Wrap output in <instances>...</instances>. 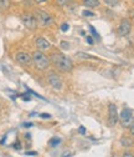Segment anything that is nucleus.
I'll return each instance as SVG.
<instances>
[{
  "label": "nucleus",
  "instance_id": "21",
  "mask_svg": "<svg viewBox=\"0 0 134 157\" xmlns=\"http://www.w3.org/2000/svg\"><path fill=\"white\" fill-rule=\"evenodd\" d=\"M89 29H91V33L93 34V36H96V37H98V35H97V31L94 30V28L93 26H89Z\"/></svg>",
  "mask_w": 134,
  "mask_h": 157
},
{
  "label": "nucleus",
  "instance_id": "15",
  "mask_svg": "<svg viewBox=\"0 0 134 157\" xmlns=\"http://www.w3.org/2000/svg\"><path fill=\"white\" fill-rule=\"evenodd\" d=\"M72 2H73V0H56L57 5H60V6H65V5H67V4L72 3Z\"/></svg>",
  "mask_w": 134,
  "mask_h": 157
},
{
  "label": "nucleus",
  "instance_id": "27",
  "mask_svg": "<svg viewBox=\"0 0 134 157\" xmlns=\"http://www.w3.org/2000/svg\"><path fill=\"white\" fill-rule=\"evenodd\" d=\"M35 3H39V4H41V3H46L47 0H34Z\"/></svg>",
  "mask_w": 134,
  "mask_h": 157
},
{
  "label": "nucleus",
  "instance_id": "1",
  "mask_svg": "<svg viewBox=\"0 0 134 157\" xmlns=\"http://www.w3.org/2000/svg\"><path fill=\"white\" fill-rule=\"evenodd\" d=\"M50 61L56 66V69H59L62 72H70L73 69L72 60L61 52H53L50 56Z\"/></svg>",
  "mask_w": 134,
  "mask_h": 157
},
{
  "label": "nucleus",
  "instance_id": "2",
  "mask_svg": "<svg viewBox=\"0 0 134 157\" xmlns=\"http://www.w3.org/2000/svg\"><path fill=\"white\" fill-rule=\"evenodd\" d=\"M32 63L35 64V66H36V69L37 70H41V71H44V70H46L47 67H49V65H50V57L49 56H46L45 54H44V51H35L34 54H32Z\"/></svg>",
  "mask_w": 134,
  "mask_h": 157
},
{
  "label": "nucleus",
  "instance_id": "4",
  "mask_svg": "<svg viewBox=\"0 0 134 157\" xmlns=\"http://www.w3.org/2000/svg\"><path fill=\"white\" fill-rule=\"evenodd\" d=\"M21 21L29 30H35L37 28V20H36L35 15H32V14H29V13L23 14L21 15Z\"/></svg>",
  "mask_w": 134,
  "mask_h": 157
},
{
  "label": "nucleus",
  "instance_id": "14",
  "mask_svg": "<svg viewBox=\"0 0 134 157\" xmlns=\"http://www.w3.org/2000/svg\"><path fill=\"white\" fill-rule=\"evenodd\" d=\"M10 5L9 0H0V10H6Z\"/></svg>",
  "mask_w": 134,
  "mask_h": 157
},
{
  "label": "nucleus",
  "instance_id": "29",
  "mask_svg": "<svg viewBox=\"0 0 134 157\" xmlns=\"http://www.w3.org/2000/svg\"><path fill=\"white\" fill-rule=\"evenodd\" d=\"M26 155H29V156H36L37 153L36 152H26Z\"/></svg>",
  "mask_w": 134,
  "mask_h": 157
},
{
  "label": "nucleus",
  "instance_id": "25",
  "mask_svg": "<svg viewBox=\"0 0 134 157\" xmlns=\"http://www.w3.org/2000/svg\"><path fill=\"white\" fill-rule=\"evenodd\" d=\"M40 116L42 117V119H50V117H51V115H49V113H41Z\"/></svg>",
  "mask_w": 134,
  "mask_h": 157
},
{
  "label": "nucleus",
  "instance_id": "31",
  "mask_svg": "<svg viewBox=\"0 0 134 157\" xmlns=\"http://www.w3.org/2000/svg\"><path fill=\"white\" fill-rule=\"evenodd\" d=\"M61 46H62V48H68V44H67V43H62Z\"/></svg>",
  "mask_w": 134,
  "mask_h": 157
},
{
  "label": "nucleus",
  "instance_id": "24",
  "mask_svg": "<svg viewBox=\"0 0 134 157\" xmlns=\"http://www.w3.org/2000/svg\"><path fill=\"white\" fill-rule=\"evenodd\" d=\"M78 132H80V133H82V135H85V133H86V128H85L83 126H80V128H78Z\"/></svg>",
  "mask_w": 134,
  "mask_h": 157
},
{
  "label": "nucleus",
  "instance_id": "11",
  "mask_svg": "<svg viewBox=\"0 0 134 157\" xmlns=\"http://www.w3.org/2000/svg\"><path fill=\"white\" fill-rule=\"evenodd\" d=\"M121 145L125 148H129L134 145V140L132 139V137H128V136H123L121 139Z\"/></svg>",
  "mask_w": 134,
  "mask_h": 157
},
{
  "label": "nucleus",
  "instance_id": "20",
  "mask_svg": "<svg viewBox=\"0 0 134 157\" xmlns=\"http://www.w3.org/2000/svg\"><path fill=\"white\" fill-rule=\"evenodd\" d=\"M86 40H87V43H88L89 45H93V44H94L93 37H92V36H87V37H86Z\"/></svg>",
  "mask_w": 134,
  "mask_h": 157
},
{
  "label": "nucleus",
  "instance_id": "13",
  "mask_svg": "<svg viewBox=\"0 0 134 157\" xmlns=\"http://www.w3.org/2000/svg\"><path fill=\"white\" fill-rule=\"evenodd\" d=\"M76 56H77L78 59H91V60H97L94 56H92L89 54H86V52H77V54H76Z\"/></svg>",
  "mask_w": 134,
  "mask_h": 157
},
{
  "label": "nucleus",
  "instance_id": "5",
  "mask_svg": "<svg viewBox=\"0 0 134 157\" xmlns=\"http://www.w3.org/2000/svg\"><path fill=\"white\" fill-rule=\"evenodd\" d=\"M119 121H121L123 127H129L132 125V122H133V111L130 109H124L121 112Z\"/></svg>",
  "mask_w": 134,
  "mask_h": 157
},
{
  "label": "nucleus",
  "instance_id": "33",
  "mask_svg": "<svg viewBox=\"0 0 134 157\" xmlns=\"http://www.w3.org/2000/svg\"><path fill=\"white\" fill-rule=\"evenodd\" d=\"M113 157H118V156H117V155H114V156H113Z\"/></svg>",
  "mask_w": 134,
  "mask_h": 157
},
{
  "label": "nucleus",
  "instance_id": "34",
  "mask_svg": "<svg viewBox=\"0 0 134 157\" xmlns=\"http://www.w3.org/2000/svg\"><path fill=\"white\" fill-rule=\"evenodd\" d=\"M133 2H134V0H133Z\"/></svg>",
  "mask_w": 134,
  "mask_h": 157
},
{
  "label": "nucleus",
  "instance_id": "30",
  "mask_svg": "<svg viewBox=\"0 0 134 157\" xmlns=\"http://www.w3.org/2000/svg\"><path fill=\"white\" fill-rule=\"evenodd\" d=\"M62 157H72V153H63Z\"/></svg>",
  "mask_w": 134,
  "mask_h": 157
},
{
  "label": "nucleus",
  "instance_id": "22",
  "mask_svg": "<svg viewBox=\"0 0 134 157\" xmlns=\"http://www.w3.org/2000/svg\"><path fill=\"white\" fill-rule=\"evenodd\" d=\"M129 132H130V133L134 136V122H132V125L129 126Z\"/></svg>",
  "mask_w": 134,
  "mask_h": 157
},
{
  "label": "nucleus",
  "instance_id": "8",
  "mask_svg": "<svg viewBox=\"0 0 134 157\" xmlns=\"http://www.w3.org/2000/svg\"><path fill=\"white\" fill-rule=\"evenodd\" d=\"M15 60L23 66H30L31 63H32V56L27 52L20 51V52H17L15 55Z\"/></svg>",
  "mask_w": 134,
  "mask_h": 157
},
{
  "label": "nucleus",
  "instance_id": "16",
  "mask_svg": "<svg viewBox=\"0 0 134 157\" xmlns=\"http://www.w3.org/2000/svg\"><path fill=\"white\" fill-rule=\"evenodd\" d=\"M104 3L109 6H116V5H118L119 0H104Z\"/></svg>",
  "mask_w": 134,
  "mask_h": 157
},
{
  "label": "nucleus",
  "instance_id": "19",
  "mask_svg": "<svg viewBox=\"0 0 134 157\" xmlns=\"http://www.w3.org/2000/svg\"><path fill=\"white\" fill-rule=\"evenodd\" d=\"M68 29H70V25H68V24H66V23H65V24H62V25H61V30H62V31H67Z\"/></svg>",
  "mask_w": 134,
  "mask_h": 157
},
{
  "label": "nucleus",
  "instance_id": "12",
  "mask_svg": "<svg viewBox=\"0 0 134 157\" xmlns=\"http://www.w3.org/2000/svg\"><path fill=\"white\" fill-rule=\"evenodd\" d=\"M83 5L87 8H97L100 5V0H83Z\"/></svg>",
  "mask_w": 134,
  "mask_h": 157
},
{
  "label": "nucleus",
  "instance_id": "26",
  "mask_svg": "<svg viewBox=\"0 0 134 157\" xmlns=\"http://www.w3.org/2000/svg\"><path fill=\"white\" fill-rule=\"evenodd\" d=\"M23 99H24V101H30V96L24 95V96H23Z\"/></svg>",
  "mask_w": 134,
  "mask_h": 157
},
{
  "label": "nucleus",
  "instance_id": "9",
  "mask_svg": "<svg viewBox=\"0 0 134 157\" xmlns=\"http://www.w3.org/2000/svg\"><path fill=\"white\" fill-rule=\"evenodd\" d=\"M130 30H132L130 21L128 20V19H123V20L119 23V26L117 29V33H118L119 36H127V35H129Z\"/></svg>",
  "mask_w": 134,
  "mask_h": 157
},
{
  "label": "nucleus",
  "instance_id": "3",
  "mask_svg": "<svg viewBox=\"0 0 134 157\" xmlns=\"http://www.w3.org/2000/svg\"><path fill=\"white\" fill-rule=\"evenodd\" d=\"M35 17H36L37 23H40L42 26H49V25H51L53 23V17L49 13H46L45 10H41V9L36 10Z\"/></svg>",
  "mask_w": 134,
  "mask_h": 157
},
{
  "label": "nucleus",
  "instance_id": "23",
  "mask_svg": "<svg viewBox=\"0 0 134 157\" xmlns=\"http://www.w3.org/2000/svg\"><path fill=\"white\" fill-rule=\"evenodd\" d=\"M83 15H85V16H93L94 14H93V13H91V11H87V10H85V11H83Z\"/></svg>",
  "mask_w": 134,
  "mask_h": 157
},
{
  "label": "nucleus",
  "instance_id": "18",
  "mask_svg": "<svg viewBox=\"0 0 134 157\" xmlns=\"http://www.w3.org/2000/svg\"><path fill=\"white\" fill-rule=\"evenodd\" d=\"M122 157H134V153L130 152V151H124L123 155H122Z\"/></svg>",
  "mask_w": 134,
  "mask_h": 157
},
{
  "label": "nucleus",
  "instance_id": "32",
  "mask_svg": "<svg viewBox=\"0 0 134 157\" xmlns=\"http://www.w3.org/2000/svg\"><path fill=\"white\" fill-rule=\"evenodd\" d=\"M14 147H15V148H20V144H19V142H17V144H15V145H14Z\"/></svg>",
  "mask_w": 134,
  "mask_h": 157
},
{
  "label": "nucleus",
  "instance_id": "17",
  "mask_svg": "<svg viewBox=\"0 0 134 157\" xmlns=\"http://www.w3.org/2000/svg\"><path fill=\"white\" fill-rule=\"evenodd\" d=\"M60 142H61V140H60V139H52V140L50 141V145H51L52 147H55V146L59 145Z\"/></svg>",
  "mask_w": 134,
  "mask_h": 157
},
{
  "label": "nucleus",
  "instance_id": "7",
  "mask_svg": "<svg viewBox=\"0 0 134 157\" xmlns=\"http://www.w3.org/2000/svg\"><path fill=\"white\" fill-rule=\"evenodd\" d=\"M119 121L118 117V111H117V106L114 104H109L108 105V122L110 126L117 125Z\"/></svg>",
  "mask_w": 134,
  "mask_h": 157
},
{
  "label": "nucleus",
  "instance_id": "10",
  "mask_svg": "<svg viewBox=\"0 0 134 157\" xmlns=\"http://www.w3.org/2000/svg\"><path fill=\"white\" fill-rule=\"evenodd\" d=\"M35 44H36V48L39 49L40 51H46V50H49L51 48V44L46 40L45 37H41V36L35 39Z\"/></svg>",
  "mask_w": 134,
  "mask_h": 157
},
{
  "label": "nucleus",
  "instance_id": "28",
  "mask_svg": "<svg viewBox=\"0 0 134 157\" xmlns=\"http://www.w3.org/2000/svg\"><path fill=\"white\" fill-rule=\"evenodd\" d=\"M24 126H25V127H31V126H32V124H30V122H25V124H24Z\"/></svg>",
  "mask_w": 134,
  "mask_h": 157
},
{
  "label": "nucleus",
  "instance_id": "6",
  "mask_svg": "<svg viewBox=\"0 0 134 157\" xmlns=\"http://www.w3.org/2000/svg\"><path fill=\"white\" fill-rule=\"evenodd\" d=\"M47 82L50 84V86L55 90H61L62 89V80H61V77L55 74V72H50L47 75Z\"/></svg>",
  "mask_w": 134,
  "mask_h": 157
}]
</instances>
